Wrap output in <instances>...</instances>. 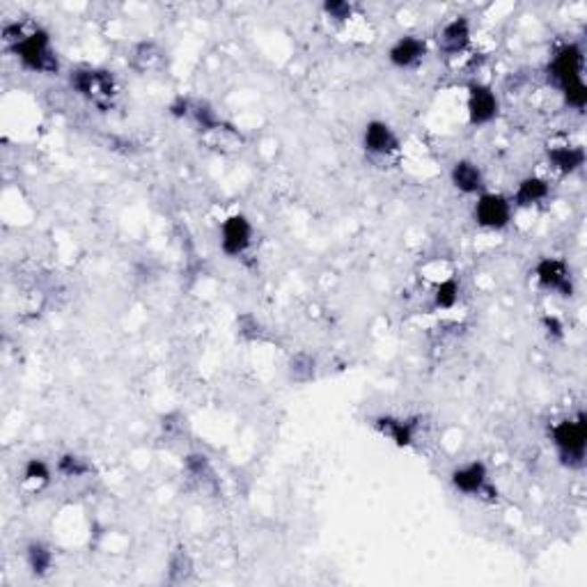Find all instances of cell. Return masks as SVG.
<instances>
[{"mask_svg":"<svg viewBox=\"0 0 587 587\" xmlns=\"http://www.w3.org/2000/svg\"><path fill=\"white\" fill-rule=\"evenodd\" d=\"M468 120L473 127H484V124H492L500 112V99H498L496 92L492 90L484 83H473L468 87Z\"/></svg>","mask_w":587,"mask_h":587,"instance_id":"cell-8","label":"cell"},{"mask_svg":"<svg viewBox=\"0 0 587 587\" xmlns=\"http://www.w3.org/2000/svg\"><path fill=\"white\" fill-rule=\"evenodd\" d=\"M550 195V184L546 182L544 177H525V179H521L517 186V191H514V198H512V204L514 207H534V204L544 203L546 198Z\"/></svg>","mask_w":587,"mask_h":587,"instance_id":"cell-14","label":"cell"},{"mask_svg":"<svg viewBox=\"0 0 587 587\" xmlns=\"http://www.w3.org/2000/svg\"><path fill=\"white\" fill-rule=\"evenodd\" d=\"M585 159L587 154L581 145H556L549 150L550 166L562 175H574L576 170H581L585 166Z\"/></svg>","mask_w":587,"mask_h":587,"instance_id":"cell-15","label":"cell"},{"mask_svg":"<svg viewBox=\"0 0 587 587\" xmlns=\"http://www.w3.org/2000/svg\"><path fill=\"white\" fill-rule=\"evenodd\" d=\"M450 182L464 195H477L484 191V172L475 161L459 159L450 170Z\"/></svg>","mask_w":587,"mask_h":587,"instance_id":"cell-13","label":"cell"},{"mask_svg":"<svg viewBox=\"0 0 587 587\" xmlns=\"http://www.w3.org/2000/svg\"><path fill=\"white\" fill-rule=\"evenodd\" d=\"M553 436V445L558 448L562 464L569 468H581L585 464L587 452V422L583 413L576 418H566L560 420L550 432Z\"/></svg>","mask_w":587,"mask_h":587,"instance_id":"cell-3","label":"cell"},{"mask_svg":"<svg viewBox=\"0 0 587 587\" xmlns=\"http://www.w3.org/2000/svg\"><path fill=\"white\" fill-rule=\"evenodd\" d=\"M544 328H546V335L553 337V340H562V337H565V324H562L558 317L553 315L544 317Z\"/></svg>","mask_w":587,"mask_h":587,"instance_id":"cell-25","label":"cell"},{"mask_svg":"<svg viewBox=\"0 0 587 587\" xmlns=\"http://www.w3.org/2000/svg\"><path fill=\"white\" fill-rule=\"evenodd\" d=\"M252 223L248 216L232 214L220 223V251L227 257L246 255L248 248L252 246Z\"/></svg>","mask_w":587,"mask_h":587,"instance_id":"cell-7","label":"cell"},{"mask_svg":"<svg viewBox=\"0 0 587 587\" xmlns=\"http://www.w3.org/2000/svg\"><path fill=\"white\" fill-rule=\"evenodd\" d=\"M186 468H188V473H193L195 477H203L204 473L209 470V459L204 457V454H188Z\"/></svg>","mask_w":587,"mask_h":587,"instance_id":"cell-24","label":"cell"},{"mask_svg":"<svg viewBox=\"0 0 587 587\" xmlns=\"http://www.w3.org/2000/svg\"><path fill=\"white\" fill-rule=\"evenodd\" d=\"M324 12L331 16V19H337V21H347V19H351L353 7L349 5V3H344V0H326Z\"/></svg>","mask_w":587,"mask_h":587,"instance_id":"cell-22","label":"cell"},{"mask_svg":"<svg viewBox=\"0 0 587 587\" xmlns=\"http://www.w3.org/2000/svg\"><path fill=\"white\" fill-rule=\"evenodd\" d=\"M90 464H87L83 457H79V454L74 452H67L62 454L58 459V473L64 477H83L90 473Z\"/></svg>","mask_w":587,"mask_h":587,"instance_id":"cell-19","label":"cell"},{"mask_svg":"<svg viewBox=\"0 0 587 587\" xmlns=\"http://www.w3.org/2000/svg\"><path fill=\"white\" fill-rule=\"evenodd\" d=\"M23 480L30 482V484H48L51 482V466L44 459H28L23 466Z\"/></svg>","mask_w":587,"mask_h":587,"instance_id":"cell-21","label":"cell"},{"mask_svg":"<svg viewBox=\"0 0 587 587\" xmlns=\"http://www.w3.org/2000/svg\"><path fill=\"white\" fill-rule=\"evenodd\" d=\"M70 83L74 92H79L83 99L99 108H108L112 99L118 96V83L115 76L106 70H92V67H80L70 76Z\"/></svg>","mask_w":587,"mask_h":587,"instance_id":"cell-4","label":"cell"},{"mask_svg":"<svg viewBox=\"0 0 587 587\" xmlns=\"http://www.w3.org/2000/svg\"><path fill=\"white\" fill-rule=\"evenodd\" d=\"M427 55V42L418 35H401L388 51V60L397 70H411Z\"/></svg>","mask_w":587,"mask_h":587,"instance_id":"cell-11","label":"cell"},{"mask_svg":"<svg viewBox=\"0 0 587 587\" xmlns=\"http://www.w3.org/2000/svg\"><path fill=\"white\" fill-rule=\"evenodd\" d=\"M450 482L459 493L473 498H489V500H496L498 492L489 482V468H486L484 461H468L464 466H457L450 475Z\"/></svg>","mask_w":587,"mask_h":587,"instance_id":"cell-5","label":"cell"},{"mask_svg":"<svg viewBox=\"0 0 587 587\" xmlns=\"http://www.w3.org/2000/svg\"><path fill=\"white\" fill-rule=\"evenodd\" d=\"M3 35H5V42L10 44L12 54L26 70L37 71V74H58V55L51 44V35L44 28L23 30L19 23H14V26H5Z\"/></svg>","mask_w":587,"mask_h":587,"instance_id":"cell-1","label":"cell"},{"mask_svg":"<svg viewBox=\"0 0 587 587\" xmlns=\"http://www.w3.org/2000/svg\"><path fill=\"white\" fill-rule=\"evenodd\" d=\"M289 376L299 384L315 379V358L308 356V353H296L289 363Z\"/></svg>","mask_w":587,"mask_h":587,"instance_id":"cell-20","label":"cell"},{"mask_svg":"<svg viewBox=\"0 0 587 587\" xmlns=\"http://www.w3.org/2000/svg\"><path fill=\"white\" fill-rule=\"evenodd\" d=\"M514 204L502 193H480L473 216L484 230H505L512 223Z\"/></svg>","mask_w":587,"mask_h":587,"instance_id":"cell-6","label":"cell"},{"mask_svg":"<svg viewBox=\"0 0 587 587\" xmlns=\"http://www.w3.org/2000/svg\"><path fill=\"white\" fill-rule=\"evenodd\" d=\"M583 70H585V55L578 44H565V46L553 55L550 60V79L556 80L565 95V102L572 108L583 111L587 103V87L583 80Z\"/></svg>","mask_w":587,"mask_h":587,"instance_id":"cell-2","label":"cell"},{"mask_svg":"<svg viewBox=\"0 0 587 587\" xmlns=\"http://www.w3.org/2000/svg\"><path fill=\"white\" fill-rule=\"evenodd\" d=\"M534 278L549 292H556L560 296H572L574 294L572 271H569L566 262H562L558 257H542L537 267H534Z\"/></svg>","mask_w":587,"mask_h":587,"instance_id":"cell-9","label":"cell"},{"mask_svg":"<svg viewBox=\"0 0 587 587\" xmlns=\"http://www.w3.org/2000/svg\"><path fill=\"white\" fill-rule=\"evenodd\" d=\"M461 287L457 278H445L436 285L434 289V308L438 310H452L454 305L459 303Z\"/></svg>","mask_w":587,"mask_h":587,"instance_id":"cell-18","label":"cell"},{"mask_svg":"<svg viewBox=\"0 0 587 587\" xmlns=\"http://www.w3.org/2000/svg\"><path fill=\"white\" fill-rule=\"evenodd\" d=\"M374 427L379 429L385 438H390L397 448H409L416 438V425L411 420H401V418L381 416L374 420Z\"/></svg>","mask_w":587,"mask_h":587,"instance_id":"cell-16","label":"cell"},{"mask_svg":"<svg viewBox=\"0 0 587 587\" xmlns=\"http://www.w3.org/2000/svg\"><path fill=\"white\" fill-rule=\"evenodd\" d=\"M470 37H473V32H470L468 19L466 16H454L438 32V46H441L443 54L459 55L470 46Z\"/></svg>","mask_w":587,"mask_h":587,"instance_id":"cell-12","label":"cell"},{"mask_svg":"<svg viewBox=\"0 0 587 587\" xmlns=\"http://www.w3.org/2000/svg\"><path fill=\"white\" fill-rule=\"evenodd\" d=\"M140 60L143 62H147V70H152L156 62L161 60V54L156 51L154 44H140L138 48H136V55H134V64H140ZM145 70V71H147Z\"/></svg>","mask_w":587,"mask_h":587,"instance_id":"cell-23","label":"cell"},{"mask_svg":"<svg viewBox=\"0 0 587 587\" xmlns=\"http://www.w3.org/2000/svg\"><path fill=\"white\" fill-rule=\"evenodd\" d=\"M363 147L372 156H390L400 150V140L388 122L369 120L363 128Z\"/></svg>","mask_w":587,"mask_h":587,"instance_id":"cell-10","label":"cell"},{"mask_svg":"<svg viewBox=\"0 0 587 587\" xmlns=\"http://www.w3.org/2000/svg\"><path fill=\"white\" fill-rule=\"evenodd\" d=\"M26 565L32 576L44 578L54 566V550L48 549L44 542H30L26 546Z\"/></svg>","mask_w":587,"mask_h":587,"instance_id":"cell-17","label":"cell"}]
</instances>
